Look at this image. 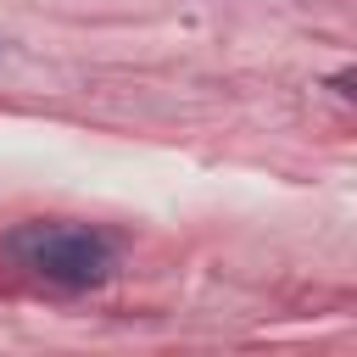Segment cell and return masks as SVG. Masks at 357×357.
<instances>
[{"instance_id":"obj_1","label":"cell","mask_w":357,"mask_h":357,"mask_svg":"<svg viewBox=\"0 0 357 357\" xmlns=\"http://www.w3.org/2000/svg\"><path fill=\"white\" fill-rule=\"evenodd\" d=\"M0 251L17 268H28L33 279L61 284V290H95L117 268L112 240L95 234V229H84V223H17L0 240Z\"/></svg>"}]
</instances>
